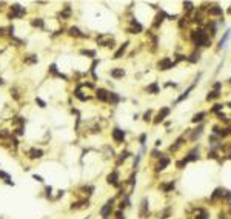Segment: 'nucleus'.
I'll use <instances>...</instances> for the list:
<instances>
[{
    "label": "nucleus",
    "mask_w": 231,
    "mask_h": 219,
    "mask_svg": "<svg viewBox=\"0 0 231 219\" xmlns=\"http://www.w3.org/2000/svg\"><path fill=\"white\" fill-rule=\"evenodd\" d=\"M125 74H126V71L123 68H113L109 71V76L113 79H123V77H125Z\"/></svg>",
    "instance_id": "obj_18"
},
{
    "label": "nucleus",
    "mask_w": 231,
    "mask_h": 219,
    "mask_svg": "<svg viewBox=\"0 0 231 219\" xmlns=\"http://www.w3.org/2000/svg\"><path fill=\"white\" fill-rule=\"evenodd\" d=\"M35 104L39 105V108H46V102L42 100L40 97H35Z\"/></svg>",
    "instance_id": "obj_36"
},
{
    "label": "nucleus",
    "mask_w": 231,
    "mask_h": 219,
    "mask_svg": "<svg viewBox=\"0 0 231 219\" xmlns=\"http://www.w3.org/2000/svg\"><path fill=\"white\" fill-rule=\"evenodd\" d=\"M149 216V202L148 198H143L140 201V207H139V218L140 219H146Z\"/></svg>",
    "instance_id": "obj_9"
},
{
    "label": "nucleus",
    "mask_w": 231,
    "mask_h": 219,
    "mask_svg": "<svg viewBox=\"0 0 231 219\" xmlns=\"http://www.w3.org/2000/svg\"><path fill=\"white\" fill-rule=\"evenodd\" d=\"M45 156V151L42 148H37V147H29L28 150L25 151V158L29 160H39Z\"/></svg>",
    "instance_id": "obj_6"
},
{
    "label": "nucleus",
    "mask_w": 231,
    "mask_h": 219,
    "mask_svg": "<svg viewBox=\"0 0 231 219\" xmlns=\"http://www.w3.org/2000/svg\"><path fill=\"white\" fill-rule=\"evenodd\" d=\"M228 14H231V8H230V10H228Z\"/></svg>",
    "instance_id": "obj_43"
},
{
    "label": "nucleus",
    "mask_w": 231,
    "mask_h": 219,
    "mask_svg": "<svg viewBox=\"0 0 231 219\" xmlns=\"http://www.w3.org/2000/svg\"><path fill=\"white\" fill-rule=\"evenodd\" d=\"M208 14L210 16H222V8H219V6L208 8Z\"/></svg>",
    "instance_id": "obj_25"
},
{
    "label": "nucleus",
    "mask_w": 231,
    "mask_h": 219,
    "mask_svg": "<svg viewBox=\"0 0 231 219\" xmlns=\"http://www.w3.org/2000/svg\"><path fill=\"white\" fill-rule=\"evenodd\" d=\"M29 25L33 26V28L35 29H46V26H45V20L42 19V17H33V19L29 20Z\"/></svg>",
    "instance_id": "obj_15"
},
{
    "label": "nucleus",
    "mask_w": 231,
    "mask_h": 219,
    "mask_svg": "<svg viewBox=\"0 0 231 219\" xmlns=\"http://www.w3.org/2000/svg\"><path fill=\"white\" fill-rule=\"evenodd\" d=\"M170 113H171V108H170V106H160V110H159V113L156 114V117H154L153 123L157 125V123L163 122V120H165V117H168V116H170Z\"/></svg>",
    "instance_id": "obj_8"
},
{
    "label": "nucleus",
    "mask_w": 231,
    "mask_h": 219,
    "mask_svg": "<svg viewBox=\"0 0 231 219\" xmlns=\"http://www.w3.org/2000/svg\"><path fill=\"white\" fill-rule=\"evenodd\" d=\"M170 158L168 156H165V154H162L160 158H159V160H157V165H156V171H163L168 165H170Z\"/></svg>",
    "instance_id": "obj_14"
},
{
    "label": "nucleus",
    "mask_w": 231,
    "mask_h": 219,
    "mask_svg": "<svg viewBox=\"0 0 231 219\" xmlns=\"http://www.w3.org/2000/svg\"><path fill=\"white\" fill-rule=\"evenodd\" d=\"M224 191H225L224 188H217V190L214 191V193H213V196H211V199H217V198H224V194H225V193H224Z\"/></svg>",
    "instance_id": "obj_28"
},
{
    "label": "nucleus",
    "mask_w": 231,
    "mask_h": 219,
    "mask_svg": "<svg viewBox=\"0 0 231 219\" xmlns=\"http://www.w3.org/2000/svg\"><path fill=\"white\" fill-rule=\"evenodd\" d=\"M114 219H126L125 218V211H123V210H116L114 211Z\"/></svg>",
    "instance_id": "obj_33"
},
{
    "label": "nucleus",
    "mask_w": 231,
    "mask_h": 219,
    "mask_svg": "<svg viewBox=\"0 0 231 219\" xmlns=\"http://www.w3.org/2000/svg\"><path fill=\"white\" fill-rule=\"evenodd\" d=\"M197 158H199V151L196 148V150L190 151L188 156H185V158H183V160H185V162H193V160H197Z\"/></svg>",
    "instance_id": "obj_22"
},
{
    "label": "nucleus",
    "mask_w": 231,
    "mask_h": 219,
    "mask_svg": "<svg viewBox=\"0 0 231 219\" xmlns=\"http://www.w3.org/2000/svg\"><path fill=\"white\" fill-rule=\"evenodd\" d=\"M230 33H231V31L228 29V31H226V33L224 34V37H222L220 39V42H219V46L222 48V46H225V43H226V40H228V37H230Z\"/></svg>",
    "instance_id": "obj_30"
},
{
    "label": "nucleus",
    "mask_w": 231,
    "mask_h": 219,
    "mask_svg": "<svg viewBox=\"0 0 231 219\" xmlns=\"http://www.w3.org/2000/svg\"><path fill=\"white\" fill-rule=\"evenodd\" d=\"M128 46H130V42H128V40H125V42H123L122 45L119 46V50L113 54V57H111V59H113V60H119V59H122L123 54H125L126 50H128Z\"/></svg>",
    "instance_id": "obj_13"
},
{
    "label": "nucleus",
    "mask_w": 231,
    "mask_h": 219,
    "mask_svg": "<svg viewBox=\"0 0 231 219\" xmlns=\"http://www.w3.org/2000/svg\"><path fill=\"white\" fill-rule=\"evenodd\" d=\"M219 96H220V93H219V91L213 90L211 93H208V96H207V100H213V99H216V97H219Z\"/></svg>",
    "instance_id": "obj_32"
},
{
    "label": "nucleus",
    "mask_w": 231,
    "mask_h": 219,
    "mask_svg": "<svg viewBox=\"0 0 231 219\" xmlns=\"http://www.w3.org/2000/svg\"><path fill=\"white\" fill-rule=\"evenodd\" d=\"M222 108H224V105H220V104H216L214 106H213V110H211V111H213V113H219V111H220Z\"/></svg>",
    "instance_id": "obj_39"
},
{
    "label": "nucleus",
    "mask_w": 231,
    "mask_h": 219,
    "mask_svg": "<svg viewBox=\"0 0 231 219\" xmlns=\"http://www.w3.org/2000/svg\"><path fill=\"white\" fill-rule=\"evenodd\" d=\"M199 59H200V54H199V53H193L191 57H190V59H186V60L191 62V63H196V62H199Z\"/></svg>",
    "instance_id": "obj_31"
},
{
    "label": "nucleus",
    "mask_w": 231,
    "mask_h": 219,
    "mask_svg": "<svg viewBox=\"0 0 231 219\" xmlns=\"http://www.w3.org/2000/svg\"><path fill=\"white\" fill-rule=\"evenodd\" d=\"M202 130H203V125H200V127H199L197 130H194V131L191 133V137H190V139H191V141H196L197 137L202 134Z\"/></svg>",
    "instance_id": "obj_27"
},
{
    "label": "nucleus",
    "mask_w": 231,
    "mask_h": 219,
    "mask_svg": "<svg viewBox=\"0 0 231 219\" xmlns=\"http://www.w3.org/2000/svg\"><path fill=\"white\" fill-rule=\"evenodd\" d=\"M146 136H148V134H146V133H142V134L139 136V144H140L142 147H145V142H146Z\"/></svg>",
    "instance_id": "obj_37"
},
{
    "label": "nucleus",
    "mask_w": 231,
    "mask_h": 219,
    "mask_svg": "<svg viewBox=\"0 0 231 219\" xmlns=\"http://www.w3.org/2000/svg\"><path fill=\"white\" fill-rule=\"evenodd\" d=\"M122 100V97L117 94V93H114V91H109V94H108V104L109 105H113V106H116L119 104V102Z\"/></svg>",
    "instance_id": "obj_19"
},
{
    "label": "nucleus",
    "mask_w": 231,
    "mask_h": 219,
    "mask_svg": "<svg viewBox=\"0 0 231 219\" xmlns=\"http://www.w3.org/2000/svg\"><path fill=\"white\" fill-rule=\"evenodd\" d=\"M3 85H5V79L0 77V87H3Z\"/></svg>",
    "instance_id": "obj_42"
},
{
    "label": "nucleus",
    "mask_w": 231,
    "mask_h": 219,
    "mask_svg": "<svg viewBox=\"0 0 231 219\" xmlns=\"http://www.w3.org/2000/svg\"><path fill=\"white\" fill-rule=\"evenodd\" d=\"M22 62L25 65H35V63H39V56L37 54H25Z\"/></svg>",
    "instance_id": "obj_16"
},
{
    "label": "nucleus",
    "mask_w": 231,
    "mask_h": 219,
    "mask_svg": "<svg viewBox=\"0 0 231 219\" xmlns=\"http://www.w3.org/2000/svg\"><path fill=\"white\" fill-rule=\"evenodd\" d=\"M125 136H126V133L119 127L113 128V131H111V139H113V142H116V144H123V142H125Z\"/></svg>",
    "instance_id": "obj_7"
},
{
    "label": "nucleus",
    "mask_w": 231,
    "mask_h": 219,
    "mask_svg": "<svg viewBox=\"0 0 231 219\" xmlns=\"http://www.w3.org/2000/svg\"><path fill=\"white\" fill-rule=\"evenodd\" d=\"M45 198L52 201V187L51 185H45Z\"/></svg>",
    "instance_id": "obj_29"
},
{
    "label": "nucleus",
    "mask_w": 231,
    "mask_h": 219,
    "mask_svg": "<svg viewBox=\"0 0 231 219\" xmlns=\"http://www.w3.org/2000/svg\"><path fill=\"white\" fill-rule=\"evenodd\" d=\"M26 8H23L22 5H19V3H12V5H10V8H8V19L10 20H20L23 19V17L26 16Z\"/></svg>",
    "instance_id": "obj_2"
},
{
    "label": "nucleus",
    "mask_w": 231,
    "mask_h": 219,
    "mask_svg": "<svg viewBox=\"0 0 231 219\" xmlns=\"http://www.w3.org/2000/svg\"><path fill=\"white\" fill-rule=\"evenodd\" d=\"M205 116H207V113H205V111H200V113L194 114V116H193V119H191V120H193L194 123H199V122H202V120H203V117H205Z\"/></svg>",
    "instance_id": "obj_26"
},
{
    "label": "nucleus",
    "mask_w": 231,
    "mask_h": 219,
    "mask_svg": "<svg viewBox=\"0 0 231 219\" xmlns=\"http://www.w3.org/2000/svg\"><path fill=\"white\" fill-rule=\"evenodd\" d=\"M33 179H34V181H37L39 184H43V182H45V179H43L40 174H33Z\"/></svg>",
    "instance_id": "obj_38"
},
{
    "label": "nucleus",
    "mask_w": 231,
    "mask_h": 219,
    "mask_svg": "<svg viewBox=\"0 0 231 219\" xmlns=\"http://www.w3.org/2000/svg\"><path fill=\"white\" fill-rule=\"evenodd\" d=\"M194 85H196V83H194ZM194 85H191V87H188V90H186V91L183 93V94H182V96H179V97H177V100H176V104H179V102H182V100H185V99H186V97H188V96H190V93H191V91H193V90H194Z\"/></svg>",
    "instance_id": "obj_24"
},
{
    "label": "nucleus",
    "mask_w": 231,
    "mask_h": 219,
    "mask_svg": "<svg viewBox=\"0 0 231 219\" xmlns=\"http://www.w3.org/2000/svg\"><path fill=\"white\" fill-rule=\"evenodd\" d=\"M114 202H116V198H111L99 208V216L102 219H109L111 218V214L114 213Z\"/></svg>",
    "instance_id": "obj_3"
},
{
    "label": "nucleus",
    "mask_w": 231,
    "mask_h": 219,
    "mask_svg": "<svg viewBox=\"0 0 231 219\" xmlns=\"http://www.w3.org/2000/svg\"><path fill=\"white\" fill-rule=\"evenodd\" d=\"M130 156H131V153H130V151H128V150H125V151H122V153L119 154V158H117V160H116V168H117V167H120V165H122L123 162H125V160H126L128 158H130Z\"/></svg>",
    "instance_id": "obj_20"
},
{
    "label": "nucleus",
    "mask_w": 231,
    "mask_h": 219,
    "mask_svg": "<svg viewBox=\"0 0 231 219\" xmlns=\"http://www.w3.org/2000/svg\"><path fill=\"white\" fill-rule=\"evenodd\" d=\"M106 184L114 187V188H119L122 185V181H120V173H119L117 168L111 170V171L106 174Z\"/></svg>",
    "instance_id": "obj_4"
},
{
    "label": "nucleus",
    "mask_w": 231,
    "mask_h": 219,
    "mask_svg": "<svg viewBox=\"0 0 231 219\" xmlns=\"http://www.w3.org/2000/svg\"><path fill=\"white\" fill-rule=\"evenodd\" d=\"M173 66H174V62H173L170 57H162V59L157 62L159 71H168V70H171Z\"/></svg>",
    "instance_id": "obj_10"
},
{
    "label": "nucleus",
    "mask_w": 231,
    "mask_h": 219,
    "mask_svg": "<svg viewBox=\"0 0 231 219\" xmlns=\"http://www.w3.org/2000/svg\"><path fill=\"white\" fill-rule=\"evenodd\" d=\"M0 181H3L6 185H11V187H14V182H12V177H11V174L10 173H6L5 170H2L0 168Z\"/></svg>",
    "instance_id": "obj_17"
},
{
    "label": "nucleus",
    "mask_w": 231,
    "mask_h": 219,
    "mask_svg": "<svg viewBox=\"0 0 231 219\" xmlns=\"http://www.w3.org/2000/svg\"><path fill=\"white\" fill-rule=\"evenodd\" d=\"M80 54L90 57V59H96L97 51H96V50H88V48H82V50H80Z\"/></svg>",
    "instance_id": "obj_23"
},
{
    "label": "nucleus",
    "mask_w": 231,
    "mask_h": 219,
    "mask_svg": "<svg viewBox=\"0 0 231 219\" xmlns=\"http://www.w3.org/2000/svg\"><path fill=\"white\" fill-rule=\"evenodd\" d=\"M185 165H186V162H185L183 159H182V160H179V162L176 164V167L179 168V170H183V167H185Z\"/></svg>",
    "instance_id": "obj_40"
},
{
    "label": "nucleus",
    "mask_w": 231,
    "mask_h": 219,
    "mask_svg": "<svg viewBox=\"0 0 231 219\" xmlns=\"http://www.w3.org/2000/svg\"><path fill=\"white\" fill-rule=\"evenodd\" d=\"M191 40L196 46H211V39L203 29L191 31Z\"/></svg>",
    "instance_id": "obj_1"
},
{
    "label": "nucleus",
    "mask_w": 231,
    "mask_h": 219,
    "mask_svg": "<svg viewBox=\"0 0 231 219\" xmlns=\"http://www.w3.org/2000/svg\"><path fill=\"white\" fill-rule=\"evenodd\" d=\"M151 119H153V110H148L143 114V120H145V122H151Z\"/></svg>",
    "instance_id": "obj_34"
},
{
    "label": "nucleus",
    "mask_w": 231,
    "mask_h": 219,
    "mask_svg": "<svg viewBox=\"0 0 231 219\" xmlns=\"http://www.w3.org/2000/svg\"><path fill=\"white\" fill-rule=\"evenodd\" d=\"M159 91H160V88H159L157 82H153L146 87V93H149V94H159Z\"/></svg>",
    "instance_id": "obj_21"
},
{
    "label": "nucleus",
    "mask_w": 231,
    "mask_h": 219,
    "mask_svg": "<svg viewBox=\"0 0 231 219\" xmlns=\"http://www.w3.org/2000/svg\"><path fill=\"white\" fill-rule=\"evenodd\" d=\"M68 34L71 35V37H74V39H86L88 37V34L83 33V31L79 28V26H75V25L68 28Z\"/></svg>",
    "instance_id": "obj_11"
},
{
    "label": "nucleus",
    "mask_w": 231,
    "mask_h": 219,
    "mask_svg": "<svg viewBox=\"0 0 231 219\" xmlns=\"http://www.w3.org/2000/svg\"><path fill=\"white\" fill-rule=\"evenodd\" d=\"M154 145H156V148H157V147H160V145H162V141H160V139H157V141H156V144H154Z\"/></svg>",
    "instance_id": "obj_41"
},
{
    "label": "nucleus",
    "mask_w": 231,
    "mask_h": 219,
    "mask_svg": "<svg viewBox=\"0 0 231 219\" xmlns=\"http://www.w3.org/2000/svg\"><path fill=\"white\" fill-rule=\"evenodd\" d=\"M183 10H185L186 12H190V11L194 10V5H193L191 2H185V3H183Z\"/></svg>",
    "instance_id": "obj_35"
},
{
    "label": "nucleus",
    "mask_w": 231,
    "mask_h": 219,
    "mask_svg": "<svg viewBox=\"0 0 231 219\" xmlns=\"http://www.w3.org/2000/svg\"><path fill=\"white\" fill-rule=\"evenodd\" d=\"M90 199H74L69 204V211H83V210L90 208Z\"/></svg>",
    "instance_id": "obj_5"
},
{
    "label": "nucleus",
    "mask_w": 231,
    "mask_h": 219,
    "mask_svg": "<svg viewBox=\"0 0 231 219\" xmlns=\"http://www.w3.org/2000/svg\"><path fill=\"white\" fill-rule=\"evenodd\" d=\"M108 94H109V91L106 88H103V87L96 88V99L102 102V104H108Z\"/></svg>",
    "instance_id": "obj_12"
}]
</instances>
